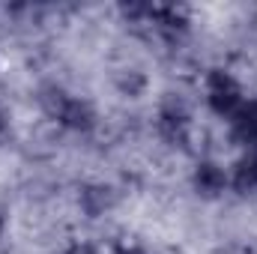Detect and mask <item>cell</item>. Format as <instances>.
I'll use <instances>...</instances> for the list:
<instances>
[{"label": "cell", "instance_id": "6da1fadb", "mask_svg": "<svg viewBox=\"0 0 257 254\" xmlns=\"http://www.w3.org/2000/svg\"><path fill=\"white\" fill-rule=\"evenodd\" d=\"M206 99H209V108H212L215 114L230 117V114L242 105V90H239V84L233 81V75L215 69V72L206 75Z\"/></svg>", "mask_w": 257, "mask_h": 254}, {"label": "cell", "instance_id": "7a4b0ae2", "mask_svg": "<svg viewBox=\"0 0 257 254\" xmlns=\"http://www.w3.org/2000/svg\"><path fill=\"white\" fill-rule=\"evenodd\" d=\"M227 186V174L218 168V165H212V162H200L197 168H194V189L197 194H203V197H218L221 191Z\"/></svg>", "mask_w": 257, "mask_h": 254}, {"label": "cell", "instance_id": "3957f363", "mask_svg": "<svg viewBox=\"0 0 257 254\" xmlns=\"http://www.w3.org/2000/svg\"><path fill=\"white\" fill-rule=\"evenodd\" d=\"M230 126H233V135L245 147H251L257 141V102H245L242 99V105L230 114Z\"/></svg>", "mask_w": 257, "mask_h": 254}, {"label": "cell", "instance_id": "277c9868", "mask_svg": "<svg viewBox=\"0 0 257 254\" xmlns=\"http://www.w3.org/2000/svg\"><path fill=\"white\" fill-rule=\"evenodd\" d=\"M69 102H72V96L66 93L63 87H57V84H48V87L39 90V105H42V111H45L51 120H57V123H60V117L66 114Z\"/></svg>", "mask_w": 257, "mask_h": 254}, {"label": "cell", "instance_id": "5b68a950", "mask_svg": "<svg viewBox=\"0 0 257 254\" xmlns=\"http://www.w3.org/2000/svg\"><path fill=\"white\" fill-rule=\"evenodd\" d=\"M111 203H114V191L108 189V186H87V189L81 191V209L90 218H96L105 209H111Z\"/></svg>", "mask_w": 257, "mask_h": 254}, {"label": "cell", "instance_id": "8992f818", "mask_svg": "<svg viewBox=\"0 0 257 254\" xmlns=\"http://www.w3.org/2000/svg\"><path fill=\"white\" fill-rule=\"evenodd\" d=\"M60 123L66 129H75V132H87V129H93V123H96V114H93V108L87 102L72 99L69 108H66V114L60 117Z\"/></svg>", "mask_w": 257, "mask_h": 254}, {"label": "cell", "instance_id": "52a82bcc", "mask_svg": "<svg viewBox=\"0 0 257 254\" xmlns=\"http://www.w3.org/2000/svg\"><path fill=\"white\" fill-rule=\"evenodd\" d=\"M230 186L239 191V194H251V191H257V162L251 159V156H245V159L236 165Z\"/></svg>", "mask_w": 257, "mask_h": 254}, {"label": "cell", "instance_id": "ba28073f", "mask_svg": "<svg viewBox=\"0 0 257 254\" xmlns=\"http://www.w3.org/2000/svg\"><path fill=\"white\" fill-rule=\"evenodd\" d=\"M114 84H117V90H120L123 96H128V99H135V96H141V93L147 90V78H144V72H138V69H123V72H117Z\"/></svg>", "mask_w": 257, "mask_h": 254}, {"label": "cell", "instance_id": "9c48e42d", "mask_svg": "<svg viewBox=\"0 0 257 254\" xmlns=\"http://www.w3.org/2000/svg\"><path fill=\"white\" fill-rule=\"evenodd\" d=\"M248 156H251V159H254V162H257V141H254V144H251V153H248Z\"/></svg>", "mask_w": 257, "mask_h": 254}, {"label": "cell", "instance_id": "30bf717a", "mask_svg": "<svg viewBox=\"0 0 257 254\" xmlns=\"http://www.w3.org/2000/svg\"><path fill=\"white\" fill-rule=\"evenodd\" d=\"M3 227H6V218H3V212H0V236H3Z\"/></svg>", "mask_w": 257, "mask_h": 254}, {"label": "cell", "instance_id": "8fae6325", "mask_svg": "<svg viewBox=\"0 0 257 254\" xmlns=\"http://www.w3.org/2000/svg\"><path fill=\"white\" fill-rule=\"evenodd\" d=\"M72 254H90V251L87 248H78V251H72Z\"/></svg>", "mask_w": 257, "mask_h": 254}, {"label": "cell", "instance_id": "7c38bea8", "mask_svg": "<svg viewBox=\"0 0 257 254\" xmlns=\"http://www.w3.org/2000/svg\"><path fill=\"white\" fill-rule=\"evenodd\" d=\"M0 129H3V123H0Z\"/></svg>", "mask_w": 257, "mask_h": 254}]
</instances>
